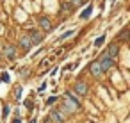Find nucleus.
I'll use <instances>...</instances> for the list:
<instances>
[{
  "instance_id": "4",
  "label": "nucleus",
  "mask_w": 130,
  "mask_h": 123,
  "mask_svg": "<svg viewBox=\"0 0 130 123\" xmlns=\"http://www.w3.org/2000/svg\"><path fill=\"white\" fill-rule=\"evenodd\" d=\"M73 89H75V93H78V95H87V84L82 82V80H78Z\"/></svg>"
},
{
  "instance_id": "9",
  "label": "nucleus",
  "mask_w": 130,
  "mask_h": 123,
  "mask_svg": "<svg viewBox=\"0 0 130 123\" xmlns=\"http://www.w3.org/2000/svg\"><path fill=\"white\" fill-rule=\"evenodd\" d=\"M4 54L9 57V59H14V54H16V47H13V45H7V47H4Z\"/></svg>"
},
{
  "instance_id": "18",
  "label": "nucleus",
  "mask_w": 130,
  "mask_h": 123,
  "mask_svg": "<svg viewBox=\"0 0 130 123\" xmlns=\"http://www.w3.org/2000/svg\"><path fill=\"white\" fill-rule=\"evenodd\" d=\"M0 57H2V54H0Z\"/></svg>"
},
{
  "instance_id": "8",
  "label": "nucleus",
  "mask_w": 130,
  "mask_h": 123,
  "mask_svg": "<svg viewBox=\"0 0 130 123\" xmlns=\"http://www.w3.org/2000/svg\"><path fill=\"white\" fill-rule=\"evenodd\" d=\"M20 45H22V47H23V48H25V50H30V48H32V47H34V45H32V41H30V38H29V36H23V38H22V39H20Z\"/></svg>"
},
{
  "instance_id": "1",
  "label": "nucleus",
  "mask_w": 130,
  "mask_h": 123,
  "mask_svg": "<svg viewBox=\"0 0 130 123\" xmlns=\"http://www.w3.org/2000/svg\"><path fill=\"white\" fill-rule=\"evenodd\" d=\"M98 64H100V68H102V71H107L109 68H112V64H114V59H110L105 52L100 55V59H98Z\"/></svg>"
},
{
  "instance_id": "2",
  "label": "nucleus",
  "mask_w": 130,
  "mask_h": 123,
  "mask_svg": "<svg viewBox=\"0 0 130 123\" xmlns=\"http://www.w3.org/2000/svg\"><path fill=\"white\" fill-rule=\"evenodd\" d=\"M66 116H68V112H66L64 109H57V111H52L50 119H52V121H55V123H62V121L66 119Z\"/></svg>"
},
{
  "instance_id": "17",
  "label": "nucleus",
  "mask_w": 130,
  "mask_h": 123,
  "mask_svg": "<svg viewBox=\"0 0 130 123\" xmlns=\"http://www.w3.org/2000/svg\"><path fill=\"white\" fill-rule=\"evenodd\" d=\"M13 123H22V121H20V118H14V119H13Z\"/></svg>"
},
{
  "instance_id": "7",
  "label": "nucleus",
  "mask_w": 130,
  "mask_h": 123,
  "mask_svg": "<svg viewBox=\"0 0 130 123\" xmlns=\"http://www.w3.org/2000/svg\"><path fill=\"white\" fill-rule=\"evenodd\" d=\"M89 68H91V73H93L94 77H100V75L103 73V71H102V68H100V64H98V61L91 63V66H89Z\"/></svg>"
},
{
  "instance_id": "5",
  "label": "nucleus",
  "mask_w": 130,
  "mask_h": 123,
  "mask_svg": "<svg viewBox=\"0 0 130 123\" xmlns=\"http://www.w3.org/2000/svg\"><path fill=\"white\" fill-rule=\"evenodd\" d=\"M38 23H39V27H41L43 30H46V32H48V30H52V23H50V20H48V18L41 16V18L38 20Z\"/></svg>"
},
{
  "instance_id": "12",
  "label": "nucleus",
  "mask_w": 130,
  "mask_h": 123,
  "mask_svg": "<svg viewBox=\"0 0 130 123\" xmlns=\"http://www.w3.org/2000/svg\"><path fill=\"white\" fill-rule=\"evenodd\" d=\"M68 36H73V30H68V32H64V34H62V36H61L59 39H66Z\"/></svg>"
},
{
  "instance_id": "15",
  "label": "nucleus",
  "mask_w": 130,
  "mask_h": 123,
  "mask_svg": "<svg viewBox=\"0 0 130 123\" xmlns=\"http://www.w3.org/2000/svg\"><path fill=\"white\" fill-rule=\"evenodd\" d=\"M7 114H9V107L6 105V107H4V111H2V118H6Z\"/></svg>"
},
{
  "instance_id": "13",
  "label": "nucleus",
  "mask_w": 130,
  "mask_h": 123,
  "mask_svg": "<svg viewBox=\"0 0 130 123\" xmlns=\"http://www.w3.org/2000/svg\"><path fill=\"white\" fill-rule=\"evenodd\" d=\"M126 32H128V30H126V29H123V30H121V34H119V38H121L123 41H126Z\"/></svg>"
},
{
  "instance_id": "14",
  "label": "nucleus",
  "mask_w": 130,
  "mask_h": 123,
  "mask_svg": "<svg viewBox=\"0 0 130 123\" xmlns=\"http://www.w3.org/2000/svg\"><path fill=\"white\" fill-rule=\"evenodd\" d=\"M82 2H84V0H71V6H82Z\"/></svg>"
},
{
  "instance_id": "3",
  "label": "nucleus",
  "mask_w": 130,
  "mask_h": 123,
  "mask_svg": "<svg viewBox=\"0 0 130 123\" xmlns=\"http://www.w3.org/2000/svg\"><path fill=\"white\" fill-rule=\"evenodd\" d=\"M118 52H119V47L116 45V43H112V45H109V48L105 50V54L110 57V59H114L116 61V57H118Z\"/></svg>"
},
{
  "instance_id": "10",
  "label": "nucleus",
  "mask_w": 130,
  "mask_h": 123,
  "mask_svg": "<svg viewBox=\"0 0 130 123\" xmlns=\"http://www.w3.org/2000/svg\"><path fill=\"white\" fill-rule=\"evenodd\" d=\"M91 11H93V6H87V9H86V11H84V13L80 14V18H82V20L89 18V16H91Z\"/></svg>"
},
{
  "instance_id": "11",
  "label": "nucleus",
  "mask_w": 130,
  "mask_h": 123,
  "mask_svg": "<svg viewBox=\"0 0 130 123\" xmlns=\"http://www.w3.org/2000/svg\"><path fill=\"white\" fill-rule=\"evenodd\" d=\"M103 41H105V36L102 34L100 38H96V39H94V47H102V43H103Z\"/></svg>"
},
{
  "instance_id": "16",
  "label": "nucleus",
  "mask_w": 130,
  "mask_h": 123,
  "mask_svg": "<svg viewBox=\"0 0 130 123\" xmlns=\"http://www.w3.org/2000/svg\"><path fill=\"white\" fill-rule=\"evenodd\" d=\"M20 95H22V87H18V89H16V98H22Z\"/></svg>"
},
{
  "instance_id": "6",
  "label": "nucleus",
  "mask_w": 130,
  "mask_h": 123,
  "mask_svg": "<svg viewBox=\"0 0 130 123\" xmlns=\"http://www.w3.org/2000/svg\"><path fill=\"white\" fill-rule=\"evenodd\" d=\"M29 38H30L32 45H39L41 39H43V36H41L39 32H36V30H30V32H29Z\"/></svg>"
}]
</instances>
